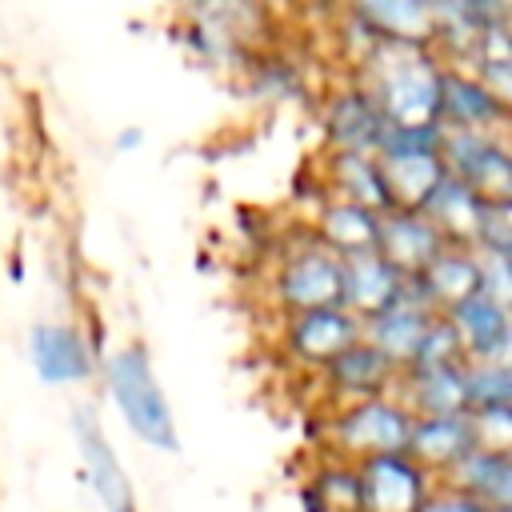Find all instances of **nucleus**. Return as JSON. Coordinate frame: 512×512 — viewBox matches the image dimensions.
Masks as SVG:
<instances>
[{
  "instance_id": "f257e3e1",
  "label": "nucleus",
  "mask_w": 512,
  "mask_h": 512,
  "mask_svg": "<svg viewBox=\"0 0 512 512\" xmlns=\"http://www.w3.org/2000/svg\"><path fill=\"white\" fill-rule=\"evenodd\" d=\"M440 72L444 64L432 48L376 40L352 64L348 80H356L372 96L388 128H420V124H436Z\"/></svg>"
},
{
  "instance_id": "f03ea898",
  "label": "nucleus",
  "mask_w": 512,
  "mask_h": 512,
  "mask_svg": "<svg viewBox=\"0 0 512 512\" xmlns=\"http://www.w3.org/2000/svg\"><path fill=\"white\" fill-rule=\"evenodd\" d=\"M100 380L104 392L112 400V408L120 412V420L128 424V432L136 440H144L156 452H176L180 448V432H176V416L168 404V392L152 368V356L144 344H120L100 360Z\"/></svg>"
},
{
  "instance_id": "7ed1b4c3",
  "label": "nucleus",
  "mask_w": 512,
  "mask_h": 512,
  "mask_svg": "<svg viewBox=\"0 0 512 512\" xmlns=\"http://www.w3.org/2000/svg\"><path fill=\"white\" fill-rule=\"evenodd\" d=\"M408 432H412V412L396 400V392L328 408L320 424L324 456L344 460V464H364L376 456L404 452Z\"/></svg>"
},
{
  "instance_id": "20e7f679",
  "label": "nucleus",
  "mask_w": 512,
  "mask_h": 512,
  "mask_svg": "<svg viewBox=\"0 0 512 512\" xmlns=\"http://www.w3.org/2000/svg\"><path fill=\"white\" fill-rule=\"evenodd\" d=\"M268 296L280 316L340 304V256L328 252L308 228H300V236L284 248L272 268Z\"/></svg>"
},
{
  "instance_id": "39448f33",
  "label": "nucleus",
  "mask_w": 512,
  "mask_h": 512,
  "mask_svg": "<svg viewBox=\"0 0 512 512\" xmlns=\"http://www.w3.org/2000/svg\"><path fill=\"white\" fill-rule=\"evenodd\" d=\"M376 164L384 176V192L392 208L416 212L424 196L440 184V128L420 124V128H384L376 144Z\"/></svg>"
},
{
  "instance_id": "423d86ee",
  "label": "nucleus",
  "mask_w": 512,
  "mask_h": 512,
  "mask_svg": "<svg viewBox=\"0 0 512 512\" xmlns=\"http://www.w3.org/2000/svg\"><path fill=\"white\" fill-rule=\"evenodd\" d=\"M440 168L480 200H512V152L504 132H440Z\"/></svg>"
},
{
  "instance_id": "0eeeda50",
  "label": "nucleus",
  "mask_w": 512,
  "mask_h": 512,
  "mask_svg": "<svg viewBox=\"0 0 512 512\" xmlns=\"http://www.w3.org/2000/svg\"><path fill=\"white\" fill-rule=\"evenodd\" d=\"M356 340H360V320L340 304L280 316V352L288 356L292 368L312 376H320Z\"/></svg>"
},
{
  "instance_id": "6e6552de",
  "label": "nucleus",
  "mask_w": 512,
  "mask_h": 512,
  "mask_svg": "<svg viewBox=\"0 0 512 512\" xmlns=\"http://www.w3.org/2000/svg\"><path fill=\"white\" fill-rule=\"evenodd\" d=\"M72 440H76V456H80V472L88 492L96 496L100 512H136V492H132V476L120 464L100 416L92 408H76L72 412Z\"/></svg>"
},
{
  "instance_id": "1a4fd4ad",
  "label": "nucleus",
  "mask_w": 512,
  "mask_h": 512,
  "mask_svg": "<svg viewBox=\"0 0 512 512\" xmlns=\"http://www.w3.org/2000/svg\"><path fill=\"white\" fill-rule=\"evenodd\" d=\"M264 8L252 4H204V8H188V44L212 60V64H228V68H244L256 52L260 40L252 36L260 24Z\"/></svg>"
},
{
  "instance_id": "9d476101",
  "label": "nucleus",
  "mask_w": 512,
  "mask_h": 512,
  "mask_svg": "<svg viewBox=\"0 0 512 512\" xmlns=\"http://www.w3.org/2000/svg\"><path fill=\"white\" fill-rule=\"evenodd\" d=\"M384 116L380 108L372 104V96L356 84V80H344L336 88H328L320 96V144H324V156L332 152H364V156H376V144L384 136Z\"/></svg>"
},
{
  "instance_id": "9b49d317",
  "label": "nucleus",
  "mask_w": 512,
  "mask_h": 512,
  "mask_svg": "<svg viewBox=\"0 0 512 512\" xmlns=\"http://www.w3.org/2000/svg\"><path fill=\"white\" fill-rule=\"evenodd\" d=\"M28 360H32V372L52 388L88 384L100 368L92 340L72 320H36L28 328Z\"/></svg>"
},
{
  "instance_id": "f8f14e48",
  "label": "nucleus",
  "mask_w": 512,
  "mask_h": 512,
  "mask_svg": "<svg viewBox=\"0 0 512 512\" xmlns=\"http://www.w3.org/2000/svg\"><path fill=\"white\" fill-rule=\"evenodd\" d=\"M464 364H512V308L488 300V296H468L452 312H444Z\"/></svg>"
},
{
  "instance_id": "ddd939ff",
  "label": "nucleus",
  "mask_w": 512,
  "mask_h": 512,
  "mask_svg": "<svg viewBox=\"0 0 512 512\" xmlns=\"http://www.w3.org/2000/svg\"><path fill=\"white\" fill-rule=\"evenodd\" d=\"M356 484H360V512H416L424 496L436 488V480L404 452L356 464Z\"/></svg>"
},
{
  "instance_id": "4468645a",
  "label": "nucleus",
  "mask_w": 512,
  "mask_h": 512,
  "mask_svg": "<svg viewBox=\"0 0 512 512\" xmlns=\"http://www.w3.org/2000/svg\"><path fill=\"white\" fill-rule=\"evenodd\" d=\"M436 128L440 132H508V104L492 96L472 72L444 64Z\"/></svg>"
},
{
  "instance_id": "2eb2a0df",
  "label": "nucleus",
  "mask_w": 512,
  "mask_h": 512,
  "mask_svg": "<svg viewBox=\"0 0 512 512\" xmlns=\"http://www.w3.org/2000/svg\"><path fill=\"white\" fill-rule=\"evenodd\" d=\"M396 380H400V368L372 344L356 340L320 372V392H324L328 408H340V404L388 396V392H396Z\"/></svg>"
},
{
  "instance_id": "dca6fc26",
  "label": "nucleus",
  "mask_w": 512,
  "mask_h": 512,
  "mask_svg": "<svg viewBox=\"0 0 512 512\" xmlns=\"http://www.w3.org/2000/svg\"><path fill=\"white\" fill-rule=\"evenodd\" d=\"M432 320H436V312L424 304V296L412 288V280H404L400 296L388 308H380L376 316L360 320V340L372 344L376 352H384L396 368H404L412 348L420 344V336L428 332Z\"/></svg>"
},
{
  "instance_id": "f3484780",
  "label": "nucleus",
  "mask_w": 512,
  "mask_h": 512,
  "mask_svg": "<svg viewBox=\"0 0 512 512\" xmlns=\"http://www.w3.org/2000/svg\"><path fill=\"white\" fill-rule=\"evenodd\" d=\"M476 448V432L468 412H452V416H412V432H408V448L404 456L412 464H420L436 484Z\"/></svg>"
},
{
  "instance_id": "a211bd4d",
  "label": "nucleus",
  "mask_w": 512,
  "mask_h": 512,
  "mask_svg": "<svg viewBox=\"0 0 512 512\" xmlns=\"http://www.w3.org/2000/svg\"><path fill=\"white\" fill-rule=\"evenodd\" d=\"M444 248L440 232L420 216V212H408V208H388L380 212V224H376V256L400 272L404 280L420 276L428 268V260Z\"/></svg>"
},
{
  "instance_id": "6ab92c4d",
  "label": "nucleus",
  "mask_w": 512,
  "mask_h": 512,
  "mask_svg": "<svg viewBox=\"0 0 512 512\" xmlns=\"http://www.w3.org/2000/svg\"><path fill=\"white\" fill-rule=\"evenodd\" d=\"M344 16L376 44H420L432 48V32H436V16L432 4L424 0H368V4H352L344 8Z\"/></svg>"
},
{
  "instance_id": "aec40b11",
  "label": "nucleus",
  "mask_w": 512,
  "mask_h": 512,
  "mask_svg": "<svg viewBox=\"0 0 512 512\" xmlns=\"http://www.w3.org/2000/svg\"><path fill=\"white\" fill-rule=\"evenodd\" d=\"M412 288L424 296V304H428L436 316H444V312H452L456 304H464L468 296H476V288H480V260H476L472 248L444 244V248L428 260V268H424L420 276H412Z\"/></svg>"
},
{
  "instance_id": "412c9836",
  "label": "nucleus",
  "mask_w": 512,
  "mask_h": 512,
  "mask_svg": "<svg viewBox=\"0 0 512 512\" xmlns=\"http://www.w3.org/2000/svg\"><path fill=\"white\" fill-rule=\"evenodd\" d=\"M400 288H404V276L392 272L376 252L340 260V308L352 312L356 320H368L380 308H388L400 296Z\"/></svg>"
},
{
  "instance_id": "4be33fe9",
  "label": "nucleus",
  "mask_w": 512,
  "mask_h": 512,
  "mask_svg": "<svg viewBox=\"0 0 512 512\" xmlns=\"http://www.w3.org/2000/svg\"><path fill=\"white\" fill-rule=\"evenodd\" d=\"M444 488L460 492L476 508H512V452L472 448L444 480Z\"/></svg>"
},
{
  "instance_id": "5701e85b",
  "label": "nucleus",
  "mask_w": 512,
  "mask_h": 512,
  "mask_svg": "<svg viewBox=\"0 0 512 512\" xmlns=\"http://www.w3.org/2000/svg\"><path fill=\"white\" fill-rule=\"evenodd\" d=\"M320 192L332 200H348L360 204L368 212H388V192H384V176L376 156L364 152H332L320 160Z\"/></svg>"
},
{
  "instance_id": "b1692460",
  "label": "nucleus",
  "mask_w": 512,
  "mask_h": 512,
  "mask_svg": "<svg viewBox=\"0 0 512 512\" xmlns=\"http://www.w3.org/2000/svg\"><path fill=\"white\" fill-rule=\"evenodd\" d=\"M376 224H380V212H368L360 204L324 196L316 204L312 220H308V232L328 252H336L344 260V256H360V252H372L376 248Z\"/></svg>"
},
{
  "instance_id": "393cba45",
  "label": "nucleus",
  "mask_w": 512,
  "mask_h": 512,
  "mask_svg": "<svg viewBox=\"0 0 512 512\" xmlns=\"http://www.w3.org/2000/svg\"><path fill=\"white\" fill-rule=\"evenodd\" d=\"M396 400L412 416H452V412H464V364L404 368L400 380H396Z\"/></svg>"
},
{
  "instance_id": "a878e982",
  "label": "nucleus",
  "mask_w": 512,
  "mask_h": 512,
  "mask_svg": "<svg viewBox=\"0 0 512 512\" xmlns=\"http://www.w3.org/2000/svg\"><path fill=\"white\" fill-rule=\"evenodd\" d=\"M480 196H472L464 184H456L452 176H440V184L424 196V204L416 208L436 232L444 244H456V248H472V236H476V216H480Z\"/></svg>"
},
{
  "instance_id": "bb28decb",
  "label": "nucleus",
  "mask_w": 512,
  "mask_h": 512,
  "mask_svg": "<svg viewBox=\"0 0 512 512\" xmlns=\"http://www.w3.org/2000/svg\"><path fill=\"white\" fill-rule=\"evenodd\" d=\"M308 512H360V484H356V464L320 456L316 472L300 488Z\"/></svg>"
},
{
  "instance_id": "cd10ccee",
  "label": "nucleus",
  "mask_w": 512,
  "mask_h": 512,
  "mask_svg": "<svg viewBox=\"0 0 512 512\" xmlns=\"http://www.w3.org/2000/svg\"><path fill=\"white\" fill-rule=\"evenodd\" d=\"M244 84H248L252 100H296L304 92V72L288 56H276V52L260 48L244 64Z\"/></svg>"
},
{
  "instance_id": "c85d7f7f",
  "label": "nucleus",
  "mask_w": 512,
  "mask_h": 512,
  "mask_svg": "<svg viewBox=\"0 0 512 512\" xmlns=\"http://www.w3.org/2000/svg\"><path fill=\"white\" fill-rule=\"evenodd\" d=\"M512 408V364H464V412Z\"/></svg>"
},
{
  "instance_id": "c756f323",
  "label": "nucleus",
  "mask_w": 512,
  "mask_h": 512,
  "mask_svg": "<svg viewBox=\"0 0 512 512\" xmlns=\"http://www.w3.org/2000/svg\"><path fill=\"white\" fill-rule=\"evenodd\" d=\"M472 252H480V256H512V200H484L480 204Z\"/></svg>"
},
{
  "instance_id": "7c9ffc66",
  "label": "nucleus",
  "mask_w": 512,
  "mask_h": 512,
  "mask_svg": "<svg viewBox=\"0 0 512 512\" xmlns=\"http://www.w3.org/2000/svg\"><path fill=\"white\" fill-rule=\"evenodd\" d=\"M444 364H464V356H460V344H456L448 320L436 316V320L428 324V332L420 336V344L412 348V356H408L404 368H444ZM404 368H400V372H404Z\"/></svg>"
},
{
  "instance_id": "2f4dec72",
  "label": "nucleus",
  "mask_w": 512,
  "mask_h": 512,
  "mask_svg": "<svg viewBox=\"0 0 512 512\" xmlns=\"http://www.w3.org/2000/svg\"><path fill=\"white\" fill-rule=\"evenodd\" d=\"M476 260H480V288L476 292L512 308V256H480L476 252Z\"/></svg>"
},
{
  "instance_id": "473e14b6",
  "label": "nucleus",
  "mask_w": 512,
  "mask_h": 512,
  "mask_svg": "<svg viewBox=\"0 0 512 512\" xmlns=\"http://www.w3.org/2000/svg\"><path fill=\"white\" fill-rule=\"evenodd\" d=\"M416 512H484V508H476V504H472V500H464L460 492H452V488L436 484V488L424 496V504H420Z\"/></svg>"
},
{
  "instance_id": "72a5a7b5",
  "label": "nucleus",
  "mask_w": 512,
  "mask_h": 512,
  "mask_svg": "<svg viewBox=\"0 0 512 512\" xmlns=\"http://www.w3.org/2000/svg\"><path fill=\"white\" fill-rule=\"evenodd\" d=\"M488 512H512V508H488Z\"/></svg>"
}]
</instances>
